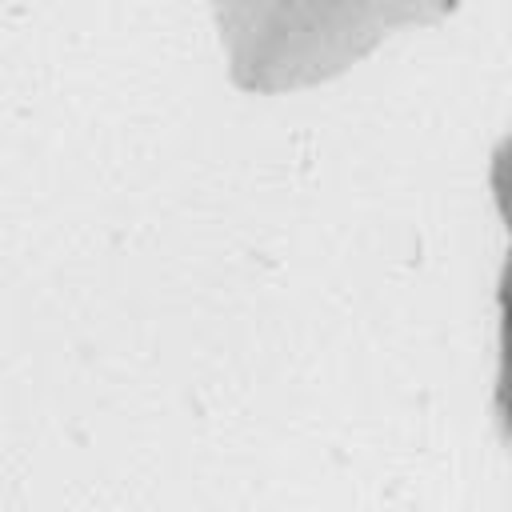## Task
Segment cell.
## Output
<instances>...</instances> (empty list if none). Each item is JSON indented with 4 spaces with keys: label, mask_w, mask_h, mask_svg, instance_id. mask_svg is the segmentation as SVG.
Returning <instances> with one entry per match:
<instances>
[]
</instances>
